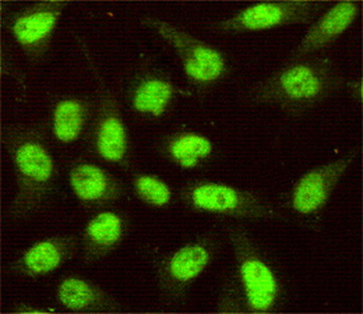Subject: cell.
<instances>
[{
    "label": "cell",
    "instance_id": "obj_1",
    "mask_svg": "<svg viewBox=\"0 0 363 314\" xmlns=\"http://www.w3.org/2000/svg\"><path fill=\"white\" fill-rule=\"evenodd\" d=\"M0 138L16 174V191L3 221L20 225L38 215L50 201L56 189V165L43 125L3 123Z\"/></svg>",
    "mask_w": 363,
    "mask_h": 314
},
{
    "label": "cell",
    "instance_id": "obj_2",
    "mask_svg": "<svg viewBox=\"0 0 363 314\" xmlns=\"http://www.w3.org/2000/svg\"><path fill=\"white\" fill-rule=\"evenodd\" d=\"M345 77L327 52L288 60L284 67L249 86L243 102L256 108H274L298 118L344 90Z\"/></svg>",
    "mask_w": 363,
    "mask_h": 314
},
{
    "label": "cell",
    "instance_id": "obj_3",
    "mask_svg": "<svg viewBox=\"0 0 363 314\" xmlns=\"http://www.w3.org/2000/svg\"><path fill=\"white\" fill-rule=\"evenodd\" d=\"M233 253L230 271L242 292L246 313H279L286 306V291L270 260L243 225L225 229Z\"/></svg>",
    "mask_w": 363,
    "mask_h": 314
},
{
    "label": "cell",
    "instance_id": "obj_4",
    "mask_svg": "<svg viewBox=\"0 0 363 314\" xmlns=\"http://www.w3.org/2000/svg\"><path fill=\"white\" fill-rule=\"evenodd\" d=\"M73 37L95 84V113L91 125V147L105 162L125 171H132V145L118 95L106 82L86 38L77 33H74Z\"/></svg>",
    "mask_w": 363,
    "mask_h": 314
},
{
    "label": "cell",
    "instance_id": "obj_5",
    "mask_svg": "<svg viewBox=\"0 0 363 314\" xmlns=\"http://www.w3.org/2000/svg\"><path fill=\"white\" fill-rule=\"evenodd\" d=\"M182 204L191 211L242 221H286L279 204L250 189L224 181L191 180L178 190Z\"/></svg>",
    "mask_w": 363,
    "mask_h": 314
},
{
    "label": "cell",
    "instance_id": "obj_6",
    "mask_svg": "<svg viewBox=\"0 0 363 314\" xmlns=\"http://www.w3.org/2000/svg\"><path fill=\"white\" fill-rule=\"evenodd\" d=\"M140 24L175 50L189 82L187 87L196 95L214 90L227 80L230 72L229 62L216 46L194 37L178 24L154 14H143Z\"/></svg>",
    "mask_w": 363,
    "mask_h": 314
},
{
    "label": "cell",
    "instance_id": "obj_7",
    "mask_svg": "<svg viewBox=\"0 0 363 314\" xmlns=\"http://www.w3.org/2000/svg\"><path fill=\"white\" fill-rule=\"evenodd\" d=\"M221 247L217 232H204L157 260L154 272L160 299L168 308L183 305L194 281L216 260Z\"/></svg>",
    "mask_w": 363,
    "mask_h": 314
},
{
    "label": "cell",
    "instance_id": "obj_8",
    "mask_svg": "<svg viewBox=\"0 0 363 314\" xmlns=\"http://www.w3.org/2000/svg\"><path fill=\"white\" fill-rule=\"evenodd\" d=\"M361 155L362 147L358 144L342 157L303 174L285 193L282 206H279L286 220L291 215L301 224L318 225L342 176L354 167Z\"/></svg>",
    "mask_w": 363,
    "mask_h": 314
},
{
    "label": "cell",
    "instance_id": "obj_9",
    "mask_svg": "<svg viewBox=\"0 0 363 314\" xmlns=\"http://www.w3.org/2000/svg\"><path fill=\"white\" fill-rule=\"evenodd\" d=\"M182 96L194 98L197 95L189 87L177 84L151 52L141 50L126 82L130 109L143 119L158 120L174 109Z\"/></svg>",
    "mask_w": 363,
    "mask_h": 314
},
{
    "label": "cell",
    "instance_id": "obj_10",
    "mask_svg": "<svg viewBox=\"0 0 363 314\" xmlns=\"http://www.w3.org/2000/svg\"><path fill=\"white\" fill-rule=\"evenodd\" d=\"M69 1H35L6 10L1 6V23L20 47L27 62L37 67L49 55L53 34Z\"/></svg>",
    "mask_w": 363,
    "mask_h": 314
},
{
    "label": "cell",
    "instance_id": "obj_11",
    "mask_svg": "<svg viewBox=\"0 0 363 314\" xmlns=\"http://www.w3.org/2000/svg\"><path fill=\"white\" fill-rule=\"evenodd\" d=\"M328 6V1L313 0L263 1L211 23L210 28L218 34H243L291 26H311L320 11Z\"/></svg>",
    "mask_w": 363,
    "mask_h": 314
},
{
    "label": "cell",
    "instance_id": "obj_12",
    "mask_svg": "<svg viewBox=\"0 0 363 314\" xmlns=\"http://www.w3.org/2000/svg\"><path fill=\"white\" fill-rule=\"evenodd\" d=\"M82 236L63 233L35 242L4 269V276L10 278H41L60 269L76 257L80 250Z\"/></svg>",
    "mask_w": 363,
    "mask_h": 314
},
{
    "label": "cell",
    "instance_id": "obj_13",
    "mask_svg": "<svg viewBox=\"0 0 363 314\" xmlns=\"http://www.w3.org/2000/svg\"><path fill=\"white\" fill-rule=\"evenodd\" d=\"M67 176L73 194L86 210H105L128 198L125 183L111 171L90 161H73Z\"/></svg>",
    "mask_w": 363,
    "mask_h": 314
},
{
    "label": "cell",
    "instance_id": "obj_14",
    "mask_svg": "<svg viewBox=\"0 0 363 314\" xmlns=\"http://www.w3.org/2000/svg\"><path fill=\"white\" fill-rule=\"evenodd\" d=\"M362 13V1H340L330 4L309 26L303 38L291 52L288 60H301L324 53Z\"/></svg>",
    "mask_w": 363,
    "mask_h": 314
},
{
    "label": "cell",
    "instance_id": "obj_15",
    "mask_svg": "<svg viewBox=\"0 0 363 314\" xmlns=\"http://www.w3.org/2000/svg\"><path fill=\"white\" fill-rule=\"evenodd\" d=\"M130 225V217L118 210H101L92 215L82 233V264H98L118 250L126 240Z\"/></svg>",
    "mask_w": 363,
    "mask_h": 314
},
{
    "label": "cell",
    "instance_id": "obj_16",
    "mask_svg": "<svg viewBox=\"0 0 363 314\" xmlns=\"http://www.w3.org/2000/svg\"><path fill=\"white\" fill-rule=\"evenodd\" d=\"M56 302L76 313H116L122 310L119 299L89 278L69 274L60 278L55 289Z\"/></svg>",
    "mask_w": 363,
    "mask_h": 314
},
{
    "label": "cell",
    "instance_id": "obj_17",
    "mask_svg": "<svg viewBox=\"0 0 363 314\" xmlns=\"http://www.w3.org/2000/svg\"><path fill=\"white\" fill-rule=\"evenodd\" d=\"M160 155L182 169H199L214 155V142L207 135L178 129L161 135L157 144Z\"/></svg>",
    "mask_w": 363,
    "mask_h": 314
},
{
    "label": "cell",
    "instance_id": "obj_18",
    "mask_svg": "<svg viewBox=\"0 0 363 314\" xmlns=\"http://www.w3.org/2000/svg\"><path fill=\"white\" fill-rule=\"evenodd\" d=\"M95 102L89 96L72 95L56 101L50 115V132L56 141L72 144L87 133L92 125Z\"/></svg>",
    "mask_w": 363,
    "mask_h": 314
},
{
    "label": "cell",
    "instance_id": "obj_19",
    "mask_svg": "<svg viewBox=\"0 0 363 314\" xmlns=\"http://www.w3.org/2000/svg\"><path fill=\"white\" fill-rule=\"evenodd\" d=\"M132 190L137 198L151 208H165L174 200V189L158 175L136 172L132 175Z\"/></svg>",
    "mask_w": 363,
    "mask_h": 314
},
{
    "label": "cell",
    "instance_id": "obj_20",
    "mask_svg": "<svg viewBox=\"0 0 363 314\" xmlns=\"http://www.w3.org/2000/svg\"><path fill=\"white\" fill-rule=\"evenodd\" d=\"M1 77L11 82L20 101H27L30 92L27 77L16 63L13 53L6 43H1Z\"/></svg>",
    "mask_w": 363,
    "mask_h": 314
},
{
    "label": "cell",
    "instance_id": "obj_21",
    "mask_svg": "<svg viewBox=\"0 0 363 314\" xmlns=\"http://www.w3.org/2000/svg\"><path fill=\"white\" fill-rule=\"evenodd\" d=\"M216 312L217 313H246L242 292L239 291V286L232 272H228L223 282L220 295L216 302Z\"/></svg>",
    "mask_w": 363,
    "mask_h": 314
},
{
    "label": "cell",
    "instance_id": "obj_22",
    "mask_svg": "<svg viewBox=\"0 0 363 314\" xmlns=\"http://www.w3.org/2000/svg\"><path fill=\"white\" fill-rule=\"evenodd\" d=\"M344 90L348 92L350 98L354 103L362 108L363 102V79L362 74H355L351 77H345Z\"/></svg>",
    "mask_w": 363,
    "mask_h": 314
},
{
    "label": "cell",
    "instance_id": "obj_23",
    "mask_svg": "<svg viewBox=\"0 0 363 314\" xmlns=\"http://www.w3.org/2000/svg\"><path fill=\"white\" fill-rule=\"evenodd\" d=\"M9 312L20 314L45 313V312H48V309L40 308V306H37V305H34V303H31V302L23 301V302H14V303L10 306Z\"/></svg>",
    "mask_w": 363,
    "mask_h": 314
}]
</instances>
